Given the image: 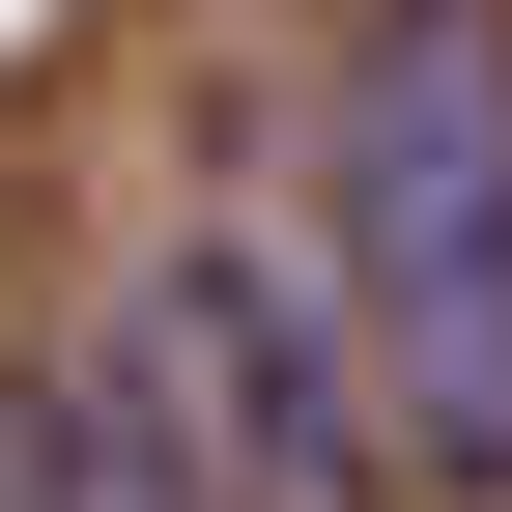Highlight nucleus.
I'll return each mask as SVG.
<instances>
[{
  "label": "nucleus",
  "mask_w": 512,
  "mask_h": 512,
  "mask_svg": "<svg viewBox=\"0 0 512 512\" xmlns=\"http://www.w3.org/2000/svg\"><path fill=\"white\" fill-rule=\"evenodd\" d=\"M342 256H370V370H399L427 456H512V29L484 0H399L342 86Z\"/></svg>",
  "instance_id": "f257e3e1"
},
{
  "label": "nucleus",
  "mask_w": 512,
  "mask_h": 512,
  "mask_svg": "<svg viewBox=\"0 0 512 512\" xmlns=\"http://www.w3.org/2000/svg\"><path fill=\"white\" fill-rule=\"evenodd\" d=\"M0 512H200V456H143L114 399H29L0 427Z\"/></svg>",
  "instance_id": "f03ea898"
}]
</instances>
